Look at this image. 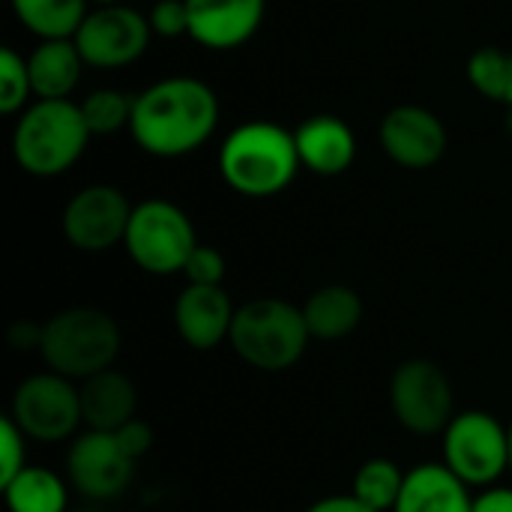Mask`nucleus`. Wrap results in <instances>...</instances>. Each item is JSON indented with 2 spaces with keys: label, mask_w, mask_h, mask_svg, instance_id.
I'll return each mask as SVG.
<instances>
[{
  "label": "nucleus",
  "mask_w": 512,
  "mask_h": 512,
  "mask_svg": "<svg viewBox=\"0 0 512 512\" xmlns=\"http://www.w3.org/2000/svg\"><path fill=\"white\" fill-rule=\"evenodd\" d=\"M300 168L294 132L270 120L237 126L219 147V174L228 189L243 198H273L285 192Z\"/></svg>",
  "instance_id": "nucleus-2"
},
{
  "label": "nucleus",
  "mask_w": 512,
  "mask_h": 512,
  "mask_svg": "<svg viewBox=\"0 0 512 512\" xmlns=\"http://www.w3.org/2000/svg\"><path fill=\"white\" fill-rule=\"evenodd\" d=\"M300 165L321 177L345 174L357 159V138L336 114H315L294 129Z\"/></svg>",
  "instance_id": "nucleus-16"
},
{
  "label": "nucleus",
  "mask_w": 512,
  "mask_h": 512,
  "mask_svg": "<svg viewBox=\"0 0 512 512\" xmlns=\"http://www.w3.org/2000/svg\"><path fill=\"white\" fill-rule=\"evenodd\" d=\"M123 348L120 324L93 306H72L42 324L39 357L45 369L81 384L105 369H114Z\"/></svg>",
  "instance_id": "nucleus-4"
},
{
  "label": "nucleus",
  "mask_w": 512,
  "mask_h": 512,
  "mask_svg": "<svg viewBox=\"0 0 512 512\" xmlns=\"http://www.w3.org/2000/svg\"><path fill=\"white\" fill-rule=\"evenodd\" d=\"M96 6H105V3H120V0H93Z\"/></svg>",
  "instance_id": "nucleus-36"
},
{
  "label": "nucleus",
  "mask_w": 512,
  "mask_h": 512,
  "mask_svg": "<svg viewBox=\"0 0 512 512\" xmlns=\"http://www.w3.org/2000/svg\"><path fill=\"white\" fill-rule=\"evenodd\" d=\"M150 18L126 3H105L87 12L72 36L84 63L96 69H120L150 48Z\"/></svg>",
  "instance_id": "nucleus-10"
},
{
  "label": "nucleus",
  "mask_w": 512,
  "mask_h": 512,
  "mask_svg": "<svg viewBox=\"0 0 512 512\" xmlns=\"http://www.w3.org/2000/svg\"><path fill=\"white\" fill-rule=\"evenodd\" d=\"M303 512H375L372 507H366L360 498H354L351 492L348 495H327L315 504H309Z\"/></svg>",
  "instance_id": "nucleus-33"
},
{
  "label": "nucleus",
  "mask_w": 512,
  "mask_h": 512,
  "mask_svg": "<svg viewBox=\"0 0 512 512\" xmlns=\"http://www.w3.org/2000/svg\"><path fill=\"white\" fill-rule=\"evenodd\" d=\"M147 18H150V30L156 36L177 39V36L189 33V6H186V0H159L150 9Z\"/></svg>",
  "instance_id": "nucleus-29"
},
{
  "label": "nucleus",
  "mask_w": 512,
  "mask_h": 512,
  "mask_svg": "<svg viewBox=\"0 0 512 512\" xmlns=\"http://www.w3.org/2000/svg\"><path fill=\"white\" fill-rule=\"evenodd\" d=\"M234 312L222 285H186L174 300V330L192 351H213L228 342Z\"/></svg>",
  "instance_id": "nucleus-14"
},
{
  "label": "nucleus",
  "mask_w": 512,
  "mask_h": 512,
  "mask_svg": "<svg viewBox=\"0 0 512 512\" xmlns=\"http://www.w3.org/2000/svg\"><path fill=\"white\" fill-rule=\"evenodd\" d=\"M474 512H512V486H489L474 495Z\"/></svg>",
  "instance_id": "nucleus-31"
},
{
  "label": "nucleus",
  "mask_w": 512,
  "mask_h": 512,
  "mask_svg": "<svg viewBox=\"0 0 512 512\" xmlns=\"http://www.w3.org/2000/svg\"><path fill=\"white\" fill-rule=\"evenodd\" d=\"M441 462L471 489H489L510 474V432L489 411H459L441 435Z\"/></svg>",
  "instance_id": "nucleus-7"
},
{
  "label": "nucleus",
  "mask_w": 512,
  "mask_h": 512,
  "mask_svg": "<svg viewBox=\"0 0 512 512\" xmlns=\"http://www.w3.org/2000/svg\"><path fill=\"white\" fill-rule=\"evenodd\" d=\"M312 333L306 327L303 309L282 297H252L234 312L228 345L252 369L276 375L294 369Z\"/></svg>",
  "instance_id": "nucleus-3"
},
{
  "label": "nucleus",
  "mask_w": 512,
  "mask_h": 512,
  "mask_svg": "<svg viewBox=\"0 0 512 512\" xmlns=\"http://www.w3.org/2000/svg\"><path fill=\"white\" fill-rule=\"evenodd\" d=\"M39 342H42V324H36V321H15L9 327V345L15 351H36L39 354Z\"/></svg>",
  "instance_id": "nucleus-32"
},
{
  "label": "nucleus",
  "mask_w": 512,
  "mask_h": 512,
  "mask_svg": "<svg viewBox=\"0 0 512 512\" xmlns=\"http://www.w3.org/2000/svg\"><path fill=\"white\" fill-rule=\"evenodd\" d=\"M504 126H507V132L512 135V108H507V120H504Z\"/></svg>",
  "instance_id": "nucleus-34"
},
{
  "label": "nucleus",
  "mask_w": 512,
  "mask_h": 512,
  "mask_svg": "<svg viewBox=\"0 0 512 512\" xmlns=\"http://www.w3.org/2000/svg\"><path fill=\"white\" fill-rule=\"evenodd\" d=\"M507 432H510V474H512V420L507 423Z\"/></svg>",
  "instance_id": "nucleus-35"
},
{
  "label": "nucleus",
  "mask_w": 512,
  "mask_h": 512,
  "mask_svg": "<svg viewBox=\"0 0 512 512\" xmlns=\"http://www.w3.org/2000/svg\"><path fill=\"white\" fill-rule=\"evenodd\" d=\"M132 207L135 204H129V198L117 186L108 183L84 186L63 207L60 216L63 237L78 252H90V255L108 252L126 240Z\"/></svg>",
  "instance_id": "nucleus-11"
},
{
  "label": "nucleus",
  "mask_w": 512,
  "mask_h": 512,
  "mask_svg": "<svg viewBox=\"0 0 512 512\" xmlns=\"http://www.w3.org/2000/svg\"><path fill=\"white\" fill-rule=\"evenodd\" d=\"M30 96H33V84H30L27 57L3 45L0 48V111L12 117L27 108Z\"/></svg>",
  "instance_id": "nucleus-26"
},
{
  "label": "nucleus",
  "mask_w": 512,
  "mask_h": 512,
  "mask_svg": "<svg viewBox=\"0 0 512 512\" xmlns=\"http://www.w3.org/2000/svg\"><path fill=\"white\" fill-rule=\"evenodd\" d=\"M471 87L489 102L512 108V51L501 45H483L468 60Z\"/></svg>",
  "instance_id": "nucleus-24"
},
{
  "label": "nucleus",
  "mask_w": 512,
  "mask_h": 512,
  "mask_svg": "<svg viewBox=\"0 0 512 512\" xmlns=\"http://www.w3.org/2000/svg\"><path fill=\"white\" fill-rule=\"evenodd\" d=\"M123 246L138 270L150 276H174L183 273L198 237L183 207L165 198H147L132 207Z\"/></svg>",
  "instance_id": "nucleus-6"
},
{
  "label": "nucleus",
  "mask_w": 512,
  "mask_h": 512,
  "mask_svg": "<svg viewBox=\"0 0 512 512\" xmlns=\"http://www.w3.org/2000/svg\"><path fill=\"white\" fill-rule=\"evenodd\" d=\"M114 435H117L120 447H123L135 462H138V459H144V456L153 450V429H150L144 420H138V417H135V420H129L126 426H120Z\"/></svg>",
  "instance_id": "nucleus-30"
},
{
  "label": "nucleus",
  "mask_w": 512,
  "mask_h": 512,
  "mask_svg": "<svg viewBox=\"0 0 512 512\" xmlns=\"http://www.w3.org/2000/svg\"><path fill=\"white\" fill-rule=\"evenodd\" d=\"M405 474L408 471H402L393 459H369L357 468L351 480V495L375 512H393L405 486Z\"/></svg>",
  "instance_id": "nucleus-23"
},
{
  "label": "nucleus",
  "mask_w": 512,
  "mask_h": 512,
  "mask_svg": "<svg viewBox=\"0 0 512 512\" xmlns=\"http://www.w3.org/2000/svg\"><path fill=\"white\" fill-rule=\"evenodd\" d=\"M27 468V435L6 414L0 420V486Z\"/></svg>",
  "instance_id": "nucleus-27"
},
{
  "label": "nucleus",
  "mask_w": 512,
  "mask_h": 512,
  "mask_svg": "<svg viewBox=\"0 0 512 512\" xmlns=\"http://www.w3.org/2000/svg\"><path fill=\"white\" fill-rule=\"evenodd\" d=\"M90 129L72 99H36L12 129V156L33 177L66 174L87 150Z\"/></svg>",
  "instance_id": "nucleus-5"
},
{
  "label": "nucleus",
  "mask_w": 512,
  "mask_h": 512,
  "mask_svg": "<svg viewBox=\"0 0 512 512\" xmlns=\"http://www.w3.org/2000/svg\"><path fill=\"white\" fill-rule=\"evenodd\" d=\"M378 138L384 153L408 171H426L447 153V129L441 117L423 105H399L387 111Z\"/></svg>",
  "instance_id": "nucleus-13"
},
{
  "label": "nucleus",
  "mask_w": 512,
  "mask_h": 512,
  "mask_svg": "<svg viewBox=\"0 0 512 512\" xmlns=\"http://www.w3.org/2000/svg\"><path fill=\"white\" fill-rule=\"evenodd\" d=\"M189 36L210 51L246 45L267 12V0H186Z\"/></svg>",
  "instance_id": "nucleus-15"
},
{
  "label": "nucleus",
  "mask_w": 512,
  "mask_h": 512,
  "mask_svg": "<svg viewBox=\"0 0 512 512\" xmlns=\"http://www.w3.org/2000/svg\"><path fill=\"white\" fill-rule=\"evenodd\" d=\"M300 309L312 339L321 342H339L363 324V297L351 285H321Z\"/></svg>",
  "instance_id": "nucleus-20"
},
{
  "label": "nucleus",
  "mask_w": 512,
  "mask_h": 512,
  "mask_svg": "<svg viewBox=\"0 0 512 512\" xmlns=\"http://www.w3.org/2000/svg\"><path fill=\"white\" fill-rule=\"evenodd\" d=\"M12 423L36 444H63L78 435L84 426L81 390L75 381L45 369L27 375L9 402Z\"/></svg>",
  "instance_id": "nucleus-8"
},
{
  "label": "nucleus",
  "mask_w": 512,
  "mask_h": 512,
  "mask_svg": "<svg viewBox=\"0 0 512 512\" xmlns=\"http://www.w3.org/2000/svg\"><path fill=\"white\" fill-rule=\"evenodd\" d=\"M186 285H222L225 279V258L219 249L213 246H195V252L189 255L186 267H183Z\"/></svg>",
  "instance_id": "nucleus-28"
},
{
  "label": "nucleus",
  "mask_w": 512,
  "mask_h": 512,
  "mask_svg": "<svg viewBox=\"0 0 512 512\" xmlns=\"http://www.w3.org/2000/svg\"><path fill=\"white\" fill-rule=\"evenodd\" d=\"M393 512H474V495L444 462H420L405 474Z\"/></svg>",
  "instance_id": "nucleus-17"
},
{
  "label": "nucleus",
  "mask_w": 512,
  "mask_h": 512,
  "mask_svg": "<svg viewBox=\"0 0 512 512\" xmlns=\"http://www.w3.org/2000/svg\"><path fill=\"white\" fill-rule=\"evenodd\" d=\"M135 465L138 462L120 447L114 432L84 429L66 450V480L87 501L120 498L135 477Z\"/></svg>",
  "instance_id": "nucleus-12"
},
{
  "label": "nucleus",
  "mask_w": 512,
  "mask_h": 512,
  "mask_svg": "<svg viewBox=\"0 0 512 512\" xmlns=\"http://www.w3.org/2000/svg\"><path fill=\"white\" fill-rule=\"evenodd\" d=\"M390 408L396 423L420 438L444 435L456 411V390L447 372L426 357H411L390 378Z\"/></svg>",
  "instance_id": "nucleus-9"
},
{
  "label": "nucleus",
  "mask_w": 512,
  "mask_h": 512,
  "mask_svg": "<svg viewBox=\"0 0 512 512\" xmlns=\"http://www.w3.org/2000/svg\"><path fill=\"white\" fill-rule=\"evenodd\" d=\"M6 512H69V480L42 468L27 465L18 477L0 486Z\"/></svg>",
  "instance_id": "nucleus-21"
},
{
  "label": "nucleus",
  "mask_w": 512,
  "mask_h": 512,
  "mask_svg": "<svg viewBox=\"0 0 512 512\" xmlns=\"http://www.w3.org/2000/svg\"><path fill=\"white\" fill-rule=\"evenodd\" d=\"M81 390V414L84 429L93 432H117L138 411V390L120 369H105L78 384Z\"/></svg>",
  "instance_id": "nucleus-18"
},
{
  "label": "nucleus",
  "mask_w": 512,
  "mask_h": 512,
  "mask_svg": "<svg viewBox=\"0 0 512 512\" xmlns=\"http://www.w3.org/2000/svg\"><path fill=\"white\" fill-rule=\"evenodd\" d=\"M84 57L75 45V39H42L30 57V84L36 99H69V93L78 87L84 72Z\"/></svg>",
  "instance_id": "nucleus-19"
},
{
  "label": "nucleus",
  "mask_w": 512,
  "mask_h": 512,
  "mask_svg": "<svg viewBox=\"0 0 512 512\" xmlns=\"http://www.w3.org/2000/svg\"><path fill=\"white\" fill-rule=\"evenodd\" d=\"M78 105H81L90 135H114L123 126L129 129L135 96H126L123 90H114V87H99Z\"/></svg>",
  "instance_id": "nucleus-25"
},
{
  "label": "nucleus",
  "mask_w": 512,
  "mask_h": 512,
  "mask_svg": "<svg viewBox=\"0 0 512 512\" xmlns=\"http://www.w3.org/2000/svg\"><path fill=\"white\" fill-rule=\"evenodd\" d=\"M219 123V99L210 84L174 75L150 84L135 96L132 141L159 159H180L210 141Z\"/></svg>",
  "instance_id": "nucleus-1"
},
{
  "label": "nucleus",
  "mask_w": 512,
  "mask_h": 512,
  "mask_svg": "<svg viewBox=\"0 0 512 512\" xmlns=\"http://www.w3.org/2000/svg\"><path fill=\"white\" fill-rule=\"evenodd\" d=\"M15 18L42 39H72L87 18L90 0H9Z\"/></svg>",
  "instance_id": "nucleus-22"
},
{
  "label": "nucleus",
  "mask_w": 512,
  "mask_h": 512,
  "mask_svg": "<svg viewBox=\"0 0 512 512\" xmlns=\"http://www.w3.org/2000/svg\"><path fill=\"white\" fill-rule=\"evenodd\" d=\"M81 512H93V510H81Z\"/></svg>",
  "instance_id": "nucleus-37"
}]
</instances>
